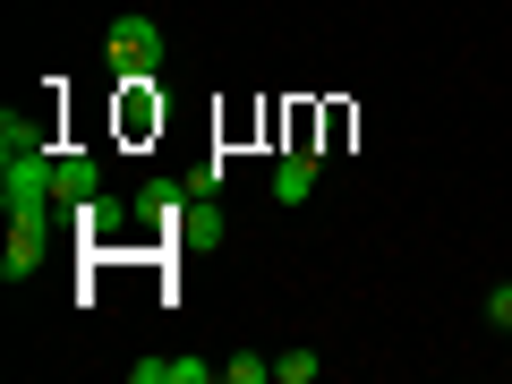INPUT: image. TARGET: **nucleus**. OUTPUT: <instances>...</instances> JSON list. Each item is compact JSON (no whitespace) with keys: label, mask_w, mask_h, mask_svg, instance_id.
Segmentation results:
<instances>
[{"label":"nucleus","mask_w":512,"mask_h":384,"mask_svg":"<svg viewBox=\"0 0 512 384\" xmlns=\"http://www.w3.org/2000/svg\"><path fill=\"white\" fill-rule=\"evenodd\" d=\"M128 222H137V205H128V197H94L86 214H77V231H86V239H103V248H120V239H128Z\"/></svg>","instance_id":"4"},{"label":"nucleus","mask_w":512,"mask_h":384,"mask_svg":"<svg viewBox=\"0 0 512 384\" xmlns=\"http://www.w3.org/2000/svg\"><path fill=\"white\" fill-rule=\"evenodd\" d=\"M308 188H316V154L291 146V154L274 163V205H308Z\"/></svg>","instance_id":"5"},{"label":"nucleus","mask_w":512,"mask_h":384,"mask_svg":"<svg viewBox=\"0 0 512 384\" xmlns=\"http://www.w3.org/2000/svg\"><path fill=\"white\" fill-rule=\"evenodd\" d=\"M316 367H325L316 350H282V359H274V384H316Z\"/></svg>","instance_id":"7"},{"label":"nucleus","mask_w":512,"mask_h":384,"mask_svg":"<svg viewBox=\"0 0 512 384\" xmlns=\"http://www.w3.org/2000/svg\"><path fill=\"white\" fill-rule=\"evenodd\" d=\"M487 325H495V333H512V282H504V291H487Z\"/></svg>","instance_id":"8"},{"label":"nucleus","mask_w":512,"mask_h":384,"mask_svg":"<svg viewBox=\"0 0 512 384\" xmlns=\"http://www.w3.org/2000/svg\"><path fill=\"white\" fill-rule=\"evenodd\" d=\"M94 197H103V163L77 154V146H60V163H52V205H60V222H77Z\"/></svg>","instance_id":"2"},{"label":"nucleus","mask_w":512,"mask_h":384,"mask_svg":"<svg viewBox=\"0 0 512 384\" xmlns=\"http://www.w3.org/2000/svg\"><path fill=\"white\" fill-rule=\"evenodd\" d=\"M222 384H274V359H256V350H239V359H222Z\"/></svg>","instance_id":"6"},{"label":"nucleus","mask_w":512,"mask_h":384,"mask_svg":"<svg viewBox=\"0 0 512 384\" xmlns=\"http://www.w3.org/2000/svg\"><path fill=\"white\" fill-rule=\"evenodd\" d=\"M43 248H52V222H9V248H0V274L26 282L43 265Z\"/></svg>","instance_id":"3"},{"label":"nucleus","mask_w":512,"mask_h":384,"mask_svg":"<svg viewBox=\"0 0 512 384\" xmlns=\"http://www.w3.org/2000/svg\"><path fill=\"white\" fill-rule=\"evenodd\" d=\"M103 52H111L120 77H154V69H163V26H154V18H120L103 35Z\"/></svg>","instance_id":"1"}]
</instances>
